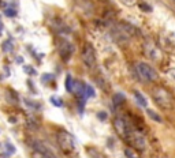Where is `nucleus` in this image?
Wrapping results in <instances>:
<instances>
[{
  "instance_id": "nucleus-1",
  "label": "nucleus",
  "mask_w": 175,
  "mask_h": 158,
  "mask_svg": "<svg viewBox=\"0 0 175 158\" xmlns=\"http://www.w3.org/2000/svg\"><path fill=\"white\" fill-rule=\"evenodd\" d=\"M152 97H153L155 102L163 109H171L172 106H174V98H172V96L163 87L153 89Z\"/></svg>"
},
{
  "instance_id": "nucleus-2",
  "label": "nucleus",
  "mask_w": 175,
  "mask_h": 158,
  "mask_svg": "<svg viewBox=\"0 0 175 158\" xmlns=\"http://www.w3.org/2000/svg\"><path fill=\"white\" fill-rule=\"evenodd\" d=\"M136 68L138 71V75L141 79L146 81V82H156L157 79H159V74L156 72L153 67L148 64L145 62H138L136 64Z\"/></svg>"
},
{
  "instance_id": "nucleus-3",
  "label": "nucleus",
  "mask_w": 175,
  "mask_h": 158,
  "mask_svg": "<svg viewBox=\"0 0 175 158\" xmlns=\"http://www.w3.org/2000/svg\"><path fill=\"white\" fill-rule=\"evenodd\" d=\"M126 142H127L131 147L139 150V151H144V150L146 149V139H145V136H144V135L141 134L138 129H136V128H133V131H131L130 135L127 136Z\"/></svg>"
},
{
  "instance_id": "nucleus-4",
  "label": "nucleus",
  "mask_w": 175,
  "mask_h": 158,
  "mask_svg": "<svg viewBox=\"0 0 175 158\" xmlns=\"http://www.w3.org/2000/svg\"><path fill=\"white\" fill-rule=\"evenodd\" d=\"M114 127H115L116 132L119 134V136L122 138V139H127V136L130 135V132L133 131V124L130 123L129 120H126V119H123V117H116L115 120H114Z\"/></svg>"
},
{
  "instance_id": "nucleus-5",
  "label": "nucleus",
  "mask_w": 175,
  "mask_h": 158,
  "mask_svg": "<svg viewBox=\"0 0 175 158\" xmlns=\"http://www.w3.org/2000/svg\"><path fill=\"white\" fill-rule=\"evenodd\" d=\"M29 144L37 154H40L42 158H56L54 154V151L49 149L45 143H42L39 139H29Z\"/></svg>"
},
{
  "instance_id": "nucleus-6",
  "label": "nucleus",
  "mask_w": 175,
  "mask_h": 158,
  "mask_svg": "<svg viewBox=\"0 0 175 158\" xmlns=\"http://www.w3.org/2000/svg\"><path fill=\"white\" fill-rule=\"evenodd\" d=\"M58 143H59L60 149L64 153H71V151H74V149H75V143H74V141H73L71 135L66 131H62L58 134Z\"/></svg>"
},
{
  "instance_id": "nucleus-7",
  "label": "nucleus",
  "mask_w": 175,
  "mask_h": 158,
  "mask_svg": "<svg viewBox=\"0 0 175 158\" xmlns=\"http://www.w3.org/2000/svg\"><path fill=\"white\" fill-rule=\"evenodd\" d=\"M82 62L86 67L93 68L96 65V52H95V48L92 47L90 44H86L82 49Z\"/></svg>"
},
{
  "instance_id": "nucleus-8",
  "label": "nucleus",
  "mask_w": 175,
  "mask_h": 158,
  "mask_svg": "<svg viewBox=\"0 0 175 158\" xmlns=\"http://www.w3.org/2000/svg\"><path fill=\"white\" fill-rule=\"evenodd\" d=\"M144 53L151 59L152 62H157L161 56L160 49H159V48L156 47V44H155L153 41H151V40L144 42Z\"/></svg>"
},
{
  "instance_id": "nucleus-9",
  "label": "nucleus",
  "mask_w": 175,
  "mask_h": 158,
  "mask_svg": "<svg viewBox=\"0 0 175 158\" xmlns=\"http://www.w3.org/2000/svg\"><path fill=\"white\" fill-rule=\"evenodd\" d=\"M74 53V45L68 41H62L59 45V55L60 57L64 60V62H68V59L71 57V55Z\"/></svg>"
},
{
  "instance_id": "nucleus-10",
  "label": "nucleus",
  "mask_w": 175,
  "mask_h": 158,
  "mask_svg": "<svg viewBox=\"0 0 175 158\" xmlns=\"http://www.w3.org/2000/svg\"><path fill=\"white\" fill-rule=\"evenodd\" d=\"M111 33L114 34V38H115V41L119 42V44H125V42H127L129 40H130V37H129V35L126 34L125 32H123V29H122V27L119 26V23L115 25V27H112Z\"/></svg>"
},
{
  "instance_id": "nucleus-11",
  "label": "nucleus",
  "mask_w": 175,
  "mask_h": 158,
  "mask_svg": "<svg viewBox=\"0 0 175 158\" xmlns=\"http://www.w3.org/2000/svg\"><path fill=\"white\" fill-rule=\"evenodd\" d=\"M119 26L123 29V32H125L130 38L131 37H138V35H141V32H139V29H138V27H136L134 25H131V23L123 22V23H119Z\"/></svg>"
},
{
  "instance_id": "nucleus-12",
  "label": "nucleus",
  "mask_w": 175,
  "mask_h": 158,
  "mask_svg": "<svg viewBox=\"0 0 175 158\" xmlns=\"http://www.w3.org/2000/svg\"><path fill=\"white\" fill-rule=\"evenodd\" d=\"M75 85H77V81L71 76V74H67V75H66V90H67L68 93H74Z\"/></svg>"
},
{
  "instance_id": "nucleus-13",
  "label": "nucleus",
  "mask_w": 175,
  "mask_h": 158,
  "mask_svg": "<svg viewBox=\"0 0 175 158\" xmlns=\"http://www.w3.org/2000/svg\"><path fill=\"white\" fill-rule=\"evenodd\" d=\"M134 98H136L137 104H138L139 106H142V108H148V101H146V98L139 93V91H137V90L134 91Z\"/></svg>"
},
{
  "instance_id": "nucleus-14",
  "label": "nucleus",
  "mask_w": 175,
  "mask_h": 158,
  "mask_svg": "<svg viewBox=\"0 0 175 158\" xmlns=\"http://www.w3.org/2000/svg\"><path fill=\"white\" fill-rule=\"evenodd\" d=\"M126 101V97L123 93H115V96H114V105L118 108V106L123 105Z\"/></svg>"
},
{
  "instance_id": "nucleus-15",
  "label": "nucleus",
  "mask_w": 175,
  "mask_h": 158,
  "mask_svg": "<svg viewBox=\"0 0 175 158\" xmlns=\"http://www.w3.org/2000/svg\"><path fill=\"white\" fill-rule=\"evenodd\" d=\"M12 49H14V42H12V40H10V38L2 44V50H3L4 53L12 52Z\"/></svg>"
},
{
  "instance_id": "nucleus-16",
  "label": "nucleus",
  "mask_w": 175,
  "mask_h": 158,
  "mask_svg": "<svg viewBox=\"0 0 175 158\" xmlns=\"http://www.w3.org/2000/svg\"><path fill=\"white\" fill-rule=\"evenodd\" d=\"M146 113H148V116L151 117L153 121H156V123H161V121H163V119H161L155 111H152V109H146Z\"/></svg>"
},
{
  "instance_id": "nucleus-17",
  "label": "nucleus",
  "mask_w": 175,
  "mask_h": 158,
  "mask_svg": "<svg viewBox=\"0 0 175 158\" xmlns=\"http://www.w3.org/2000/svg\"><path fill=\"white\" fill-rule=\"evenodd\" d=\"M49 101H51V104H52V105L58 106V108H62V106L64 105V104H63V100H62V98H60V97H56V96L51 97Z\"/></svg>"
},
{
  "instance_id": "nucleus-18",
  "label": "nucleus",
  "mask_w": 175,
  "mask_h": 158,
  "mask_svg": "<svg viewBox=\"0 0 175 158\" xmlns=\"http://www.w3.org/2000/svg\"><path fill=\"white\" fill-rule=\"evenodd\" d=\"M95 89L92 87L90 85H85V97L89 98V97H95Z\"/></svg>"
},
{
  "instance_id": "nucleus-19",
  "label": "nucleus",
  "mask_w": 175,
  "mask_h": 158,
  "mask_svg": "<svg viewBox=\"0 0 175 158\" xmlns=\"http://www.w3.org/2000/svg\"><path fill=\"white\" fill-rule=\"evenodd\" d=\"M4 15H6V17H8V18H12V17H15V15H17V10L11 8V7H6V8H4Z\"/></svg>"
},
{
  "instance_id": "nucleus-20",
  "label": "nucleus",
  "mask_w": 175,
  "mask_h": 158,
  "mask_svg": "<svg viewBox=\"0 0 175 158\" xmlns=\"http://www.w3.org/2000/svg\"><path fill=\"white\" fill-rule=\"evenodd\" d=\"M125 155H126V158H139L131 149H126L125 150Z\"/></svg>"
},
{
  "instance_id": "nucleus-21",
  "label": "nucleus",
  "mask_w": 175,
  "mask_h": 158,
  "mask_svg": "<svg viewBox=\"0 0 175 158\" xmlns=\"http://www.w3.org/2000/svg\"><path fill=\"white\" fill-rule=\"evenodd\" d=\"M89 151H90V157H92V158H105L104 155H101L100 153L96 151V150H93V151H92V150H89Z\"/></svg>"
},
{
  "instance_id": "nucleus-22",
  "label": "nucleus",
  "mask_w": 175,
  "mask_h": 158,
  "mask_svg": "<svg viewBox=\"0 0 175 158\" xmlns=\"http://www.w3.org/2000/svg\"><path fill=\"white\" fill-rule=\"evenodd\" d=\"M41 78H42V82H48V81H52V79H54V75H51V74H44Z\"/></svg>"
},
{
  "instance_id": "nucleus-23",
  "label": "nucleus",
  "mask_w": 175,
  "mask_h": 158,
  "mask_svg": "<svg viewBox=\"0 0 175 158\" xmlns=\"http://www.w3.org/2000/svg\"><path fill=\"white\" fill-rule=\"evenodd\" d=\"M97 117H98V119H100L101 121H104V120H107L108 114L105 113V112H98V113H97Z\"/></svg>"
},
{
  "instance_id": "nucleus-24",
  "label": "nucleus",
  "mask_w": 175,
  "mask_h": 158,
  "mask_svg": "<svg viewBox=\"0 0 175 158\" xmlns=\"http://www.w3.org/2000/svg\"><path fill=\"white\" fill-rule=\"evenodd\" d=\"M4 147H6L7 150H8V153H15V149H14V146H12L11 143H8V142H7V143H4Z\"/></svg>"
},
{
  "instance_id": "nucleus-25",
  "label": "nucleus",
  "mask_w": 175,
  "mask_h": 158,
  "mask_svg": "<svg viewBox=\"0 0 175 158\" xmlns=\"http://www.w3.org/2000/svg\"><path fill=\"white\" fill-rule=\"evenodd\" d=\"M25 72H26V74H29V75H34V74H36V71L33 70V67L27 65V67H25Z\"/></svg>"
},
{
  "instance_id": "nucleus-26",
  "label": "nucleus",
  "mask_w": 175,
  "mask_h": 158,
  "mask_svg": "<svg viewBox=\"0 0 175 158\" xmlns=\"http://www.w3.org/2000/svg\"><path fill=\"white\" fill-rule=\"evenodd\" d=\"M120 2L123 4H126V6H134L137 0H120Z\"/></svg>"
},
{
  "instance_id": "nucleus-27",
  "label": "nucleus",
  "mask_w": 175,
  "mask_h": 158,
  "mask_svg": "<svg viewBox=\"0 0 175 158\" xmlns=\"http://www.w3.org/2000/svg\"><path fill=\"white\" fill-rule=\"evenodd\" d=\"M139 7H141L144 11H152V7L151 6H146V4H144V3H139Z\"/></svg>"
},
{
  "instance_id": "nucleus-28",
  "label": "nucleus",
  "mask_w": 175,
  "mask_h": 158,
  "mask_svg": "<svg viewBox=\"0 0 175 158\" xmlns=\"http://www.w3.org/2000/svg\"><path fill=\"white\" fill-rule=\"evenodd\" d=\"M22 62H23V60H22V57H21V56H18V59H17V63H19V64H21Z\"/></svg>"
},
{
  "instance_id": "nucleus-29",
  "label": "nucleus",
  "mask_w": 175,
  "mask_h": 158,
  "mask_svg": "<svg viewBox=\"0 0 175 158\" xmlns=\"http://www.w3.org/2000/svg\"><path fill=\"white\" fill-rule=\"evenodd\" d=\"M10 121H11L12 124H15V121H17V119H15V117H10Z\"/></svg>"
},
{
  "instance_id": "nucleus-30",
  "label": "nucleus",
  "mask_w": 175,
  "mask_h": 158,
  "mask_svg": "<svg viewBox=\"0 0 175 158\" xmlns=\"http://www.w3.org/2000/svg\"><path fill=\"white\" fill-rule=\"evenodd\" d=\"M2 29H3V22H2V18H0V33H2Z\"/></svg>"
},
{
  "instance_id": "nucleus-31",
  "label": "nucleus",
  "mask_w": 175,
  "mask_h": 158,
  "mask_svg": "<svg viewBox=\"0 0 175 158\" xmlns=\"http://www.w3.org/2000/svg\"><path fill=\"white\" fill-rule=\"evenodd\" d=\"M3 158H6V155H4V157H3Z\"/></svg>"
}]
</instances>
